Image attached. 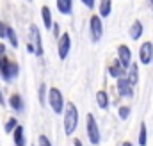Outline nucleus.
<instances>
[{
  "label": "nucleus",
  "instance_id": "nucleus-1",
  "mask_svg": "<svg viewBox=\"0 0 153 146\" xmlns=\"http://www.w3.org/2000/svg\"><path fill=\"white\" fill-rule=\"evenodd\" d=\"M62 127H64V134L66 136H73L78 127V109L73 102L66 104L64 112H62Z\"/></svg>",
  "mask_w": 153,
  "mask_h": 146
},
{
  "label": "nucleus",
  "instance_id": "nucleus-2",
  "mask_svg": "<svg viewBox=\"0 0 153 146\" xmlns=\"http://www.w3.org/2000/svg\"><path fill=\"white\" fill-rule=\"evenodd\" d=\"M85 134H87V141L93 146H98L102 143V134H100L98 121H96V118L91 112L85 116Z\"/></svg>",
  "mask_w": 153,
  "mask_h": 146
},
{
  "label": "nucleus",
  "instance_id": "nucleus-3",
  "mask_svg": "<svg viewBox=\"0 0 153 146\" xmlns=\"http://www.w3.org/2000/svg\"><path fill=\"white\" fill-rule=\"evenodd\" d=\"M46 104L50 105V109H52L53 114H62V112H64V107H66V102H64V96H62L61 89L50 87V89H48Z\"/></svg>",
  "mask_w": 153,
  "mask_h": 146
},
{
  "label": "nucleus",
  "instance_id": "nucleus-4",
  "mask_svg": "<svg viewBox=\"0 0 153 146\" xmlns=\"http://www.w3.org/2000/svg\"><path fill=\"white\" fill-rule=\"evenodd\" d=\"M18 75H20V64L16 61H11L7 57L0 61V77H2L4 82H11Z\"/></svg>",
  "mask_w": 153,
  "mask_h": 146
},
{
  "label": "nucleus",
  "instance_id": "nucleus-5",
  "mask_svg": "<svg viewBox=\"0 0 153 146\" xmlns=\"http://www.w3.org/2000/svg\"><path fill=\"white\" fill-rule=\"evenodd\" d=\"M89 32H91V41L98 43L103 36V20L100 18V14H93L89 20Z\"/></svg>",
  "mask_w": 153,
  "mask_h": 146
},
{
  "label": "nucleus",
  "instance_id": "nucleus-6",
  "mask_svg": "<svg viewBox=\"0 0 153 146\" xmlns=\"http://www.w3.org/2000/svg\"><path fill=\"white\" fill-rule=\"evenodd\" d=\"M29 41H30L32 46H34V55L41 57V55H43V37H41L39 27L36 23H32V25L29 27Z\"/></svg>",
  "mask_w": 153,
  "mask_h": 146
},
{
  "label": "nucleus",
  "instance_id": "nucleus-7",
  "mask_svg": "<svg viewBox=\"0 0 153 146\" xmlns=\"http://www.w3.org/2000/svg\"><path fill=\"white\" fill-rule=\"evenodd\" d=\"M70 50H71V36H70V32H62L59 36V39H57V54H59V59L61 61L68 59Z\"/></svg>",
  "mask_w": 153,
  "mask_h": 146
},
{
  "label": "nucleus",
  "instance_id": "nucleus-8",
  "mask_svg": "<svg viewBox=\"0 0 153 146\" xmlns=\"http://www.w3.org/2000/svg\"><path fill=\"white\" fill-rule=\"evenodd\" d=\"M116 91H117V95H119L121 98H126V100L134 98V86L128 82L126 77L116 80Z\"/></svg>",
  "mask_w": 153,
  "mask_h": 146
},
{
  "label": "nucleus",
  "instance_id": "nucleus-9",
  "mask_svg": "<svg viewBox=\"0 0 153 146\" xmlns=\"http://www.w3.org/2000/svg\"><path fill=\"white\" fill-rule=\"evenodd\" d=\"M116 54H117V61L128 70L130 68V64L134 63V55H132V50H130V46L128 45H119L117 46V50H116Z\"/></svg>",
  "mask_w": 153,
  "mask_h": 146
},
{
  "label": "nucleus",
  "instance_id": "nucleus-10",
  "mask_svg": "<svg viewBox=\"0 0 153 146\" xmlns=\"http://www.w3.org/2000/svg\"><path fill=\"white\" fill-rule=\"evenodd\" d=\"M139 63L148 66L153 63V43L152 41H144L139 48Z\"/></svg>",
  "mask_w": 153,
  "mask_h": 146
},
{
  "label": "nucleus",
  "instance_id": "nucleus-11",
  "mask_svg": "<svg viewBox=\"0 0 153 146\" xmlns=\"http://www.w3.org/2000/svg\"><path fill=\"white\" fill-rule=\"evenodd\" d=\"M7 105L13 109V112L22 114V112L25 110V100H23L22 95H18V93H11V96L7 98Z\"/></svg>",
  "mask_w": 153,
  "mask_h": 146
},
{
  "label": "nucleus",
  "instance_id": "nucleus-12",
  "mask_svg": "<svg viewBox=\"0 0 153 146\" xmlns=\"http://www.w3.org/2000/svg\"><path fill=\"white\" fill-rule=\"evenodd\" d=\"M107 73H109V77L111 78H114V80H119V78H123V77H126V68L117 61L114 59L111 64H109V68H107Z\"/></svg>",
  "mask_w": 153,
  "mask_h": 146
},
{
  "label": "nucleus",
  "instance_id": "nucleus-13",
  "mask_svg": "<svg viewBox=\"0 0 153 146\" xmlns=\"http://www.w3.org/2000/svg\"><path fill=\"white\" fill-rule=\"evenodd\" d=\"M143 34H144V25H143V22H141V20H134V23H132L130 29H128L130 39H132V41H139Z\"/></svg>",
  "mask_w": 153,
  "mask_h": 146
},
{
  "label": "nucleus",
  "instance_id": "nucleus-14",
  "mask_svg": "<svg viewBox=\"0 0 153 146\" xmlns=\"http://www.w3.org/2000/svg\"><path fill=\"white\" fill-rule=\"evenodd\" d=\"M11 136H13L14 146H27V134H25V128H23L22 125H18Z\"/></svg>",
  "mask_w": 153,
  "mask_h": 146
},
{
  "label": "nucleus",
  "instance_id": "nucleus-15",
  "mask_svg": "<svg viewBox=\"0 0 153 146\" xmlns=\"http://www.w3.org/2000/svg\"><path fill=\"white\" fill-rule=\"evenodd\" d=\"M96 104H98V107L102 110L109 109V105H111V96H109V93H107L105 89H100V91L96 93Z\"/></svg>",
  "mask_w": 153,
  "mask_h": 146
},
{
  "label": "nucleus",
  "instance_id": "nucleus-16",
  "mask_svg": "<svg viewBox=\"0 0 153 146\" xmlns=\"http://www.w3.org/2000/svg\"><path fill=\"white\" fill-rule=\"evenodd\" d=\"M57 11L64 16H70L73 13V0H55Z\"/></svg>",
  "mask_w": 153,
  "mask_h": 146
},
{
  "label": "nucleus",
  "instance_id": "nucleus-17",
  "mask_svg": "<svg viewBox=\"0 0 153 146\" xmlns=\"http://www.w3.org/2000/svg\"><path fill=\"white\" fill-rule=\"evenodd\" d=\"M126 78H128V82L134 87L137 86V82H139V63H132L130 64V68L126 70Z\"/></svg>",
  "mask_w": 153,
  "mask_h": 146
},
{
  "label": "nucleus",
  "instance_id": "nucleus-18",
  "mask_svg": "<svg viewBox=\"0 0 153 146\" xmlns=\"http://www.w3.org/2000/svg\"><path fill=\"white\" fill-rule=\"evenodd\" d=\"M41 20H43L45 29L52 31V27H53V18H52V11H50L48 5H43V7H41Z\"/></svg>",
  "mask_w": 153,
  "mask_h": 146
},
{
  "label": "nucleus",
  "instance_id": "nucleus-19",
  "mask_svg": "<svg viewBox=\"0 0 153 146\" xmlns=\"http://www.w3.org/2000/svg\"><path fill=\"white\" fill-rule=\"evenodd\" d=\"M111 13H112V0H100V4H98L100 18H109Z\"/></svg>",
  "mask_w": 153,
  "mask_h": 146
},
{
  "label": "nucleus",
  "instance_id": "nucleus-20",
  "mask_svg": "<svg viewBox=\"0 0 153 146\" xmlns=\"http://www.w3.org/2000/svg\"><path fill=\"white\" fill-rule=\"evenodd\" d=\"M137 145L139 146H148V125L143 121L139 125V134H137Z\"/></svg>",
  "mask_w": 153,
  "mask_h": 146
},
{
  "label": "nucleus",
  "instance_id": "nucleus-21",
  "mask_svg": "<svg viewBox=\"0 0 153 146\" xmlns=\"http://www.w3.org/2000/svg\"><path fill=\"white\" fill-rule=\"evenodd\" d=\"M5 39L9 41V45L13 46V48H18V36H16V31L13 29V27H9L7 25V32H5Z\"/></svg>",
  "mask_w": 153,
  "mask_h": 146
},
{
  "label": "nucleus",
  "instance_id": "nucleus-22",
  "mask_svg": "<svg viewBox=\"0 0 153 146\" xmlns=\"http://www.w3.org/2000/svg\"><path fill=\"white\" fill-rule=\"evenodd\" d=\"M20 125V121H18V118H14V116H11L5 123H4V132L5 134H13L14 132V128Z\"/></svg>",
  "mask_w": 153,
  "mask_h": 146
},
{
  "label": "nucleus",
  "instance_id": "nucleus-23",
  "mask_svg": "<svg viewBox=\"0 0 153 146\" xmlns=\"http://www.w3.org/2000/svg\"><path fill=\"white\" fill-rule=\"evenodd\" d=\"M130 114H132L130 105H119V107H117V118H119L121 121H126V119L130 118Z\"/></svg>",
  "mask_w": 153,
  "mask_h": 146
},
{
  "label": "nucleus",
  "instance_id": "nucleus-24",
  "mask_svg": "<svg viewBox=\"0 0 153 146\" xmlns=\"http://www.w3.org/2000/svg\"><path fill=\"white\" fill-rule=\"evenodd\" d=\"M38 98H39V104H41V105L46 104V98H48V87H46V84H41V86H39Z\"/></svg>",
  "mask_w": 153,
  "mask_h": 146
},
{
  "label": "nucleus",
  "instance_id": "nucleus-25",
  "mask_svg": "<svg viewBox=\"0 0 153 146\" xmlns=\"http://www.w3.org/2000/svg\"><path fill=\"white\" fill-rule=\"evenodd\" d=\"M38 146H53V145H52V141H50V137H48V136L41 134V136L38 137Z\"/></svg>",
  "mask_w": 153,
  "mask_h": 146
},
{
  "label": "nucleus",
  "instance_id": "nucleus-26",
  "mask_svg": "<svg viewBox=\"0 0 153 146\" xmlns=\"http://www.w3.org/2000/svg\"><path fill=\"white\" fill-rule=\"evenodd\" d=\"M80 2H82L87 9H93V7L96 5V0H80Z\"/></svg>",
  "mask_w": 153,
  "mask_h": 146
},
{
  "label": "nucleus",
  "instance_id": "nucleus-27",
  "mask_svg": "<svg viewBox=\"0 0 153 146\" xmlns=\"http://www.w3.org/2000/svg\"><path fill=\"white\" fill-rule=\"evenodd\" d=\"M52 32H53V36H55V37L61 36V27H59V23H57V22L53 23V27H52Z\"/></svg>",
  "mask_w": 153,
  "mask_h": 146
},
{
  "label": "nucleus",
  "instance_id": "nucleus-28",
  "mask_svg": "<svg viewBox=\"0 0 153 146\" xmlns=\"http://www.w3.org/2000/svg\"><path fill=\"white\" fill-rule=\"evenodd\" d=\"M5 32H7V25L4 22H0V37L2 39H5Z\"/></svg>",
  "mask_w": 153,
  "mask_h": 146
},
{
  "label": "nucleus",
  "instance_id": "nucleus-29",
  "mask_svg": "<svg viewBox=\"0 0 153 146\" xmlns=\"http://www.w3.org/2000/svg\"><path fill=\"white\" fill-rule=\"evenodd\" d=\"M5 50H7V48H5V45H4V43H0V61L7 57V55H5Z\"/></svg>",
  "mask_w": 153,
  "mask_h": 146
},
{
  "label": "nucleus",
  "instance_id": "nucleus-30",
  "mask_svg": "<svg viewBox=\"0 0 153 146\" xmlns=\"http://www.w3.org/2000/svg\"><path fill=\"white\" fill-rule=\"evenodd\" d=\"M0 105H2V107H5V105H7V100L4 98V93H2V89H0Z\"/></svg>",
  "mask_w": 153,
  "mask_h": 146
},
{
  "label": "nucleus",
  "instance_id": "nucleus-31",
  "mask_svg": "<svg viewBox=\"0 0 153 146\" xmlns=\"http://www.w3.org/2000/svg\"><path fill=\"white\" fill-rule=\"evenodd\" d=\"M71 146H84V143H82L78 137H73V145H71Z\"/></svg>",
  "mask_w": 153,
  "mask_h": 146
},
{
  "label": "nucleus",
  "instance_id": "nucleus-32",
  "mask_svg": "<svg viewBox=\"0 0 153 146\" xmlns=\"http://www.w3.org/2000/svg\"><path fill=\"white\" fill-rule=\"evenodd\" d=\"M27 50H29L30 54H34V46H32V43H30V41L27 43Z\"/></svg>",
  "mask_w": 153,
  "mask_h": 146
},
{
  "label": "nucleus",
  "instance_id": "nucleus-33",
  "mask_svg": "<svg viewBox=\"0 0 153 146\" xmlns=\"http://www.w3.org/2000/svg\"><path fill=\"white\" fill-rule=\"evenodd\" d=\"M121 146H134V143H130V141H125V143H121Z\"/></svg>",
  "mask_w": 153,
  "mask_h": 146
},
{
  "label": "nucleus",
  "instance_id": "nucleus-34",
  "mask_svg": "<svg viewBox=\"0 0 153 146\" xmlns=\"http://www.w3.org/2000/svg\"><path fill=\"white\" fill-rule=\"evenodd\" d=\"M152 11H153V0H152Z\"/></svg>",
  "mask_w": 153,
  "mask_h": 146
},
{
  "label": "nucleus",
  "instance_id": "nucleus-35",
  "mask_svg": "<svg viewBox=\"0 0 153 146\" xmlns=\"http://www.w3.org/2000/svg\"><path fill=\"white\" fill-rule=\"evenodd\" d=\"M27 2H32V0H27Z\"/></svg>",
  "mask_w": 153,
  "mask_h": 146
},
{
  "label": "nucleus",
  "instance_id": "nucleus-36",
  "mask_svg": "<svg viewBox=\"0 0 153 146\" xmlns=\"http://www.w3.org/2000/svg\"><path fill=\"white\" fill-rule=\"evenodd\" d=\"M150 2H152V0H150Z\"/></svg>",
  "mask_w": 153,
  "mask_h": 146
}]
</instances>
